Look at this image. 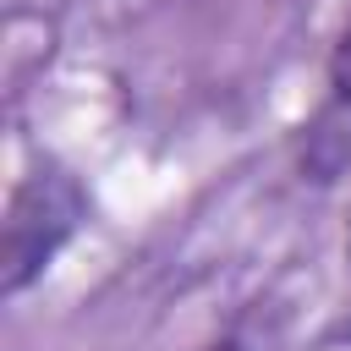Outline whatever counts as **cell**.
Returning <instances> with one entry per match:
<instances>
[{
    "instance_id": "6da1fadb",
    "label": "cell",
    "mask_w": 351,
    "mask_h": 351,
    "mask_svg": "<svg viewBox=\"0 0 351 351\" xmlns=\"http://www.w3.org/2000/svg\"><path fill=\"white\" fill-rule=\"evenodd\" d=\"M82 219H88L82 181L71 170H60V165L33 170L11 192V203H5V225H0V291L5 296L27 291L49 269V258L77 236Z\"/></svg>"
},
{
    "instance_id": "7a4b0ae2",
    "label": "cell",
    "mask_w": 351,
    "mask_h": 351,
    "mask_svg": "<svg viewBox=\"0 0 351 351\" xmlns=\"http://www.w3.org/2000/svg\"><path fill=\"white\" fill-rule=\"evenodd\" d=\"M329 88H335V99L351 110V27H346L340 44L329 49Z\"/></svg>"
},
{
    "instance_id": "3957f363",
    "label": "cell",
    "mask_w": 351,
    "mask_h": 351,
    "mask_svg": "<svg viewBox=\"0 0 351 351\" xmlns=\"http://www.w3.org/2000/svg\"><path fill=\"white\" fill-rule=\"evenodd\" d=\"M346 263H351V230H346Z\"/></svg>"
},
{
    "instance_id": "277c9868",
    "label": "cell",
    "mask_w": 351,
    "mask_h": 351,
    "mask_svg": "<svg viewBox=\"0 0 351 351\" xmlns=\"http://www.w3.org/2000/svg\"><path fill=\"white\" fill-rule=\"evenodd\" d=\"M214 351H236V340H225V346H214Z\"/></svg>"
}]
</instances>
